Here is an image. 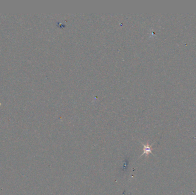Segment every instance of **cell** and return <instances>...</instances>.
Wrapping results in <instances>:
<instances>
[{"instance_id": "1", "label": "cell", "mask_w": 196, "mask_h": 195, "mask_svg": "<svg viewBox=\"0 0 196 195\" xmlns=\"http://www.w3.org/2000/svg\"><path fill=\"white\" fill-rule=\"evenodd\" d=\"M141 144H142V145L143 146V153L142 154V155L140 157H141L143 155H146V156H147L150 154L153 155L152 152V146L154 145V144L150 145L149 144V143H147L146 144H143L142 142H141Z\"/></svg>"}]
</instances>
